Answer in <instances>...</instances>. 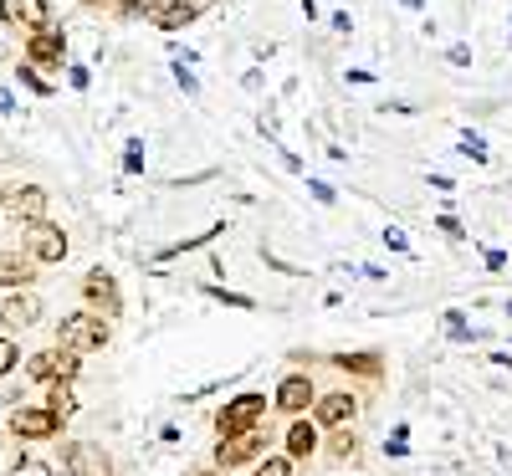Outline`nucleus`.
I'll return each instance as SVG.
<instances>
[{"instance_id": "obj_1", "label": "nucleus", "mask_w": 512, "mask_h": 476, "mask_svg": "<svg viewBox=\"0 0 512 476\" xmlns=\"http://www.w3.org/2000/svg\"><path fill=\"white\" fill-rule=\"evenodd\" d=\"M108 343H113V323L103 313L77 308L57 323V349H67V354H103Z\"/></svg>"}, {"instance_id": "obj_2", "label": "nucleus", "mask_w": 512, "mask_h": 476, "mask_svg": "<svg viewBox=\"0 0 512 476\" xmlns=\"http://www.w3.org/2000/svg\"><path fill=\"white\" fill-rule=\"evenodd\" d=\"M267 410H272V400L262 395V389H246V395L226 400V405L216 410V441H226V436H246V430H262Z\"/></svg>"}, {"instance_id": "obj_3", "label": "nucleus", "mask_w": 512, "mask_h": 476, "mask_svg": "<svg viewBox=\"0 0 512 476\" xmlns=\"http://www.w3.org/2000/svg\"><path fill=\"white\" fill-rule=\"evenodd\" d=\"M359 410H364V400L354 395V389H323V395L313 400V410H308V420L318 430H344V425L359 420Z\"/></svg>"}, {"instance_id": "obj_4", "label": "nucleus", "mask_w": 512, "mask_h": 476, "mask_svg": "<svg viewBox=\"0 0 512 476\" xmlns=\"http://www.w3.org/2000/svg\"><path fill=\"white\" fill-rule=\"evenodd\" d=\"M0 210H6L16 226H36L52 215V195L41 185H11V190H0Z\"/></svg>"}, {"instance_id": "obj_5", "label": "nucleus", "mask_w": 512, "mask_h": 476, "mask_svg": "<svg viewBox=\"0 0 512 476\" xmlns=\"http://www.w3.org/2000/svg\"><path fill=\"white\" fill-rule=\"evenodd\" d=\"M21 251L31 256L36 267H57V262H67L72 241H67V231H62V226H52V221H36V226H26Z\"/></svg>"}, {"instance_id": "obj_6", "label": "nucleus", "mask_w": 512, "mask_h": 476, "mask_svg": "<svg viewBox=\"0 0 512 476\" xmlns=\"http://www.w3.org/2000/svg\"><path fill=\"white\" fill-rule=\"evenodd\" d=\"M262 456H267V436H262V430H246V436H226V441H216V456H210V466L236 471V466H256Z\"/></svg>"}, {"instance_id": "obj_7", "label": "nucleus", "mask_w": 512, "mask_h": 476, "mask_svg": "<svg viewBox=\"0 0 512 476\" xmlns=\"http://www.w3.org/2000/svg\"><path fill=\"white\" fill-rule=\"evenodd\" d=\"M82 302H88V313H103L108 323L123 313V292H118V277L93 267L88 277H82Z\"/></svg>"}, {"instance_id": "obj_8", "label": "nucleus", "mask_w": 512, "mask_h": 476, "mask_svg": "<svg viewBox=\"0 0 512 476\" xmlns=\"http://www.w3.org/2000/svg\"><path fill=\"white\" fill-rule=\"evenodd\" d=\"M62 471L67 476H113V456L98 441H67L62 446Z\"/></svg>"}, {"instance_id": "obj_9", "label": "nucleus", "mask_w": 512, "mask_h": 476, "mask_svg": "<svg viewBox=\"0 0 512 476\" xmlns=\"http://www.w3.org/2000/svg\"><path fill=\"white\" fill-rule=\"evenodd\" d=\"M313 400H318V384H313L308 374H282L277 389H272V410H282L287 420H292V415H308Z\"/></svg>"}, {"instance_id": "obj_10", "label": "nucleus", "mask_w": 512, "mask_h": 476, "mask_svg": "<svg viewBox=\"0 0 512 476\" xmlns=\"http://www.w3.org/2000/svg\"><path fill=\"white\" fill-rule=\"evenodd\" d=\"M11 436L16 441H52V436H62V415H52L47 405H21V410H11Z\"/></svg>"}, {"instance_id": "obj_11", "label": "nucleus", "mask_w": 512, "mask_h": 476, "mask_svg": "<svg viewBox=\"0 0 512 476\" xmlns=\"http://www.w3.org/2000/svg\"><path fill=\"white\" fill-rule=\"evenodd\" d=\"M41 318H47V302H41L36 287H21V292H11L6 302H0V323H6L11 333H26V328H36Z\"/></svg>"}, {"instance_id": "obj_12", "label": "nucleus", "mask_w": 512, "mask_h": 476, "mask_svg": "<svg viewBox=\"0 0 512 476\" xmlns=\"http://www.w3.org/2000/svg\"><path fill=\"white\" fill-rule=\"evenodd\" d=\"M26 62L41 72V67H62L67 62V36L57 31V26H47V31H31L26 36Z\"/></svg>"}, {"instance_id": "obj_13", "label": "nucleus", "mask_w": 512, "mask_h": 476, "mask_svg": "<svg viewBox=\"0 0 512 476\" xmlns=\"http://www.w3.org/2000/svg\"><path fill=\"white\" fill-rule=\"evenodd\" d=\"M205 6H210V0H154V6H149L144 16H149L159 31H185Z\"/></svg>"}, {"instance_id": "obj_14", "label": "nucleus", "mask_w": 512, "mask_h": 476, "mask_svg": "<svg viewBox=\"0 0 512 476\" xmlns=\"http://www.w3.org/2000/svg\"><path fill=\"white\" fill-rule=\"evenodd\" d=\"M282 456L297 466V461H313L318 456V446H323V436H318V425L308 420V415H292V425H287V436H282Z\"/></svg>"}, {"instance_id": "obj_15", "label": "nucleus", "mask_w": 512, "mask_h": 476, "mask_svg": "<svg viewBox=\"0 0 512 476\" xmlns=\"http://www.w3.org/2000/svg\"><path fill=\"white\" fill-rule=\"evenodd\" d=\"M328 364H333L338 374H354V379H374V384L384 379V354H379V349H354V354L344 349V354H333Z\"/></svg>"}, {"instance_id": "obj_16", "label": "nucleus", "mask_w": 512, "mask_h": 476, "mask_svg": "<svg viewBox=\"0 0 512 476\" xmlns=\"http://www.w3.org/2000/svg\"><path fill=\"white\" fill-rule=\"evenodd\" d=\"M6 21L21 26L26 36H31V31H47V26H52V0H11Z\"/></svg>"}, {"instance_id": "obj_17", "label": "nucleus", "mask_w": 512, "mask_h": 476, "mask_svg": "<svg viewBox=\"0 0 512 476\" xmlns=\"http://www.w3.org/2000/svg\"><path fill=\"white\" fill-rule=\"evenodd\" d=\"M36 282V262L26 251H0V287L6 292H21V287H31Z\"/></svg>"}, {"instance_id": "obj_18", "label": "nucleus", "mask_w": 512, "mask_h": 476, "mask_svg": "<svg viewBox=\"0 0 512 476\" xmlns=\"http://www.w3.org/2000/svg\"><path fill=\"white\" fill-rule=\"evenodd\" d=\"M359 436H354V425H344V430H328V441L318 446V456H328L333 466H349V461H359Z\"/></svg>"}, {"instance_id": "obj_19", "label": "nucleus", "mask_w": 512, "mask_h": 476, "mask_svg": "<svg viewBox=\"0 0 512 476\" xmlns=\"http://www.w3.org/2000/svg\"><path fill=\"white\" fill-rule=\"evenodd\" d=\"M47 410L62 415V420L77 410V389H72V379H52V384H47Z\"/></svg>"}, {"instance_id": "obj_20", "label": "nucleus", "mask_w": 512, "mask_h": 476, "mask_svg": "<svg viewBox=\"0 0 512 476\" xmlns=\"http://www.w3.org/2000/svg\"><path fill=\"white\" fill-rule=\"evenodd\" d=\"M57 359H62V349H57V343H52V349H41V354H31V359H26V379L52 384V379H57Z\"/></svg>"}, {"instance_id": "obj_21", "label": "nucleus", "mask_w": 512, "mask_h": 476, "mask_svg": "<svg viewBox=\"0 0 512 476\" xmlns=\"http://www.w3.org/2000/svg\"><path fill=\"white\" fill-rule=\"evenodd\" d=\"M251 476H292V461H287L282 451H277V456L267 451L262 461H256V466H251Z\"/></svg>"}, {"instance_id": "obj_22", "label": "nucleus", "mask_w": 512, "mask_h": 476, "mask_svg": "<svg viewBox=\"0 0 512 476\" xmlns=\"http://www.w3.org/2000/svg\"><path fill=\"white\" fill-rule=\"evenodd\" d=\"M21 364V349H16V338H0V379H6L11 369Z\"/></svg>"}, {"instance_id": "obj_23", "label": "nucleus", "mask_w": 512, "mask_h": 476, "mask_svg": "<svg viewBox=\"0 0 512 476\" xmlns=\"http://www.w3.org/2000/svg\"><path fill=\"white\" fill-rule=\"evenodd\" d=\"M11 476H52V466H47V461H36V456H21V461L11 466Z\"/></svg>"}, {"instance_id": "obj_24", "label": "nucleus", "mask_w": 512, "mask_h": 476, "mask_svg": "<svg viewBox=\"0 0 512 476\" xmlns=\"http://www.w3.org/2000/svg\"><path fill=\"white\" fill-rule=\"evenodd\" d=\"M21 82H26V88H31V93H41V98H47V93H52V82H41V77H36V67H31V62H26V67H21Z\"/></svg>"}, {"instance_id": "obj_25", "label": "nucleus", "mask_w": 512, "mask_h": 476, "mask_svg": "<svg viewBox=\"0 0 512 476\" xmlns=\"http://www.w3.org/2000/svg\"><path fill=\"white\" fill-rule=\"evenodd\" d=\"M123 164H128V169H144V144H139V139H134V144H128V154H123Z\"/></svg>"}, {"instance_id": "obj_26", "label": "nucleus", "mask_w": 512, "mask_h": 476, "mask_svg": "<svg viewBox=\"0 0 512 476\" xmlns=\"http://www.w3.org/2000/svg\"><path fill=\"white\" fill-rule=\"evenodd\" d=\"M441 231H446V236H451V241H466V231H461V226H456V221H451V215H446V221H441Z\"/></svg>"}, {"instance_id": "obj_27", "label": "nucleus", "mask_w": 512, "mask_h": 476, "mask_svg": "<svg viewBox=\"0 0 512 476\" xmlns=\"http://www.w3.org/2000/svg\"><path fill=\"white\" fill-rule=\"evenodd\" d=\"M185 476H226V471H221V466H190Z\"/></svg>"}, {"instance_id": "obj_28", "label": "nucleus", "mask_w": 512, "mask_h": 476, "mask_svg": "<svg viewBox=\"0 0 512 476\" xmlns=\"http://www.w3.org/2000/svg\"><path fill=\"white\" fill-rule=\"evenodd\" d=\"M6 11H11V0H0V21H6Z\"/></svg>"}]
</instances>
